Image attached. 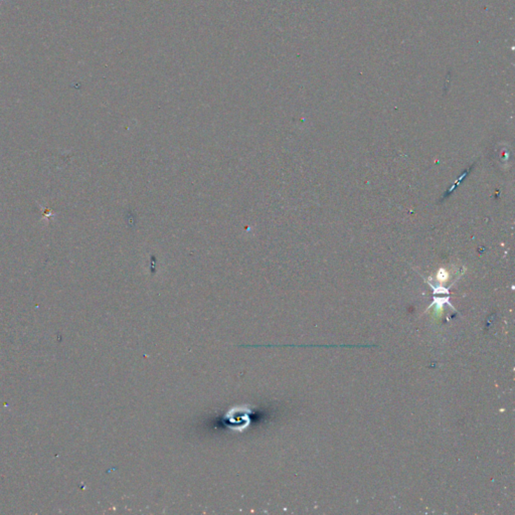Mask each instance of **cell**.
<instances>
[{
  "label": "cell",
  "mask_w": 515,
  "mask_h": 515,
  "mask_svg": "<svg viewBox=\"0 0 515 515\" xmlns=\"http://www.w3.org/2000/svg\"><path fill=\"white\" fill-rule=\"evenodd\" d=\"M448 278V273L445 270H440L439 274H438V280L441 281V282H444V281H446Z\"/></svg>",
  "instance_id": "obj_1"
}]
</instances>
